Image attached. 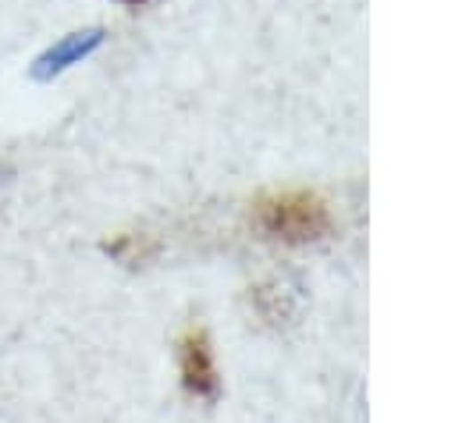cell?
Instances as JSON below:
<instances>
[{
  "label": "cell",
  "instance_id": "obj_1",
  "mask_svg": "<svg viewBox=\"0 0 455 423\" xmlns=\"http://www.w3.org/2000/svg\"><path fill=\"white\" fill-rule=\"evenodd\" d=\"M128 4H142V0H128Z\"/></svg>",
  "mask_w": 455,
  "mask_h": 423
}]
</instances>
